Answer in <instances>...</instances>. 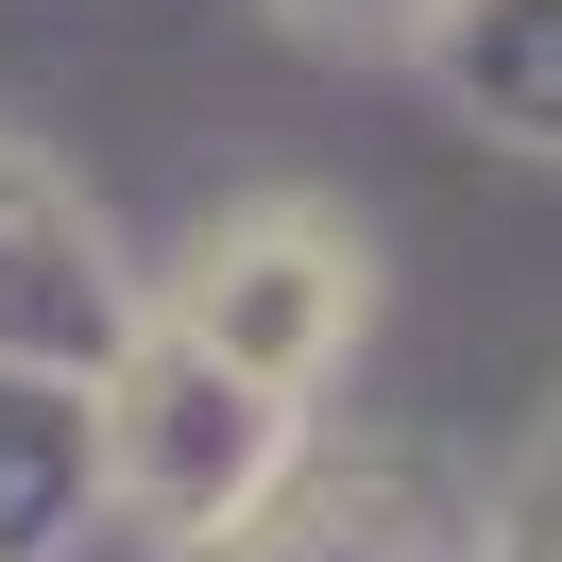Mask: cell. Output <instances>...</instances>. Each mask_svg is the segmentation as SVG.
Instances as JSON below:
<instances>
[{
	"mask_svg": "<svg viewBox=\"0 0 562 562\" xmlns=\"http://www.w3.org/2000/svg\"><path fill=\"white\" fill-rule=\"evenodd\" d=\"M341 239H324L307 205H256V222H222V256H205V341L239 358V375H307L324 341H341Z\"/></svg>",
	"mask_w": 562,
	"mask_h": 562,
	"instance_id": "cell-1",
	"label": "cell"
}]
</instances>
